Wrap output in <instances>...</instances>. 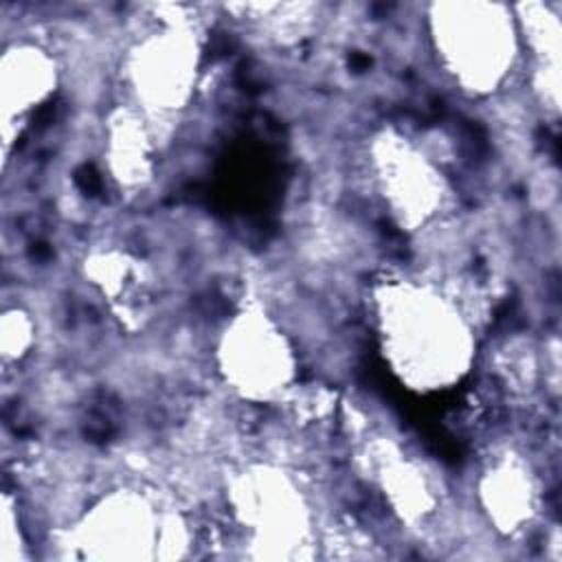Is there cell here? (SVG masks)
I'll use <instances>...</instances> for the list:
<instances>
[{
    "label": "cell",
    "mask_w": 562,
    "mask_h": 562,
    "mask_svg": "<svg viewBox=\"0 0 562 562\" xmlns=\"http://www.w3.org/2000/svg\"><path fill=\"white\" fill-rule=\"evenodd\" d=\"M367 296L384 358L411 389H450L472 369L481 334L437 283L408 270L380 279Z\"/></svg>",
    "instance_id": "1"
},
{
    "label": "cell",
    "mask_w": 562,
    "mask_h": 562,
    "mask_svg": "<svg viewBox=\"0 0 562 562\" xmlns=\"http://www.w3.org/2000/svg\"><path fill=\"white\" fill-rule=\"evenodd\" d=\"M422 35L432 72L463 99L483 103L525 83V50L507 4H422Z\"/></svg>",
    "instance_id": "2"
},
{
    "label": "cell",
    "mask_w": 562,
    "mask_h": 562,
    "mask_svg": "<svg viewBox=\"0 0 562 562\" xmlns=\"http://www.w3.org/2000/svg\"><path fill=\"white\" fill-rule=\"evenodd\" d=\"M209 364L228 397L248 406H274L296 384L301 351L272 312L244 303L215 325Z\"/></svg>",
    "instance_id": "3"
}]
</instances>
